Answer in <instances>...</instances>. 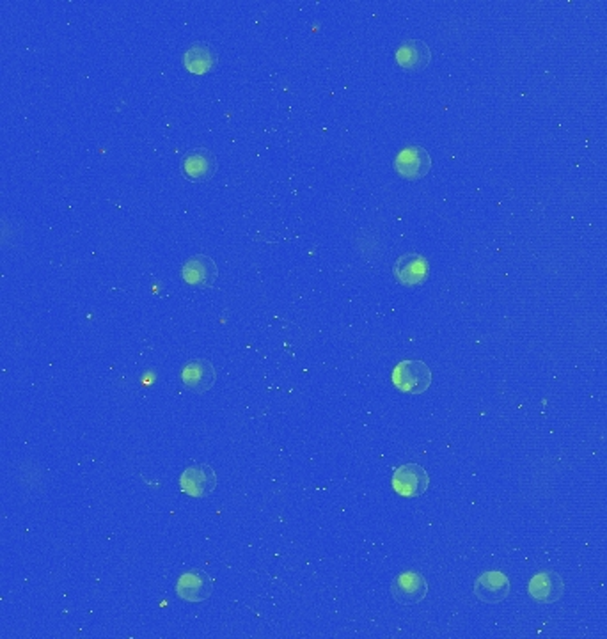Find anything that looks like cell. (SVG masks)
Masks as SVG:
<instances>
[{"label":"cell","mask_w":607,"mask_h":639,"mask_svg":"<svg viewBox=\"0 0 607 639\" xmlns=\"http://www.w3.org/2000/svg\"><path fill=\"white\" fill-rule=\"evenodd\" d=\"M528 595L538 604H554L565 595V579L554 570L538 572L528 583Z\"/></svg>","instance_id":"obj_10"},{"label":"cell","mask_w":607,"mask_h":639,"mask_svg":"<svg viewBox=\"0 0 607 639\" xmlns=\"http://www.w3.org/2000/svg\"><path fill=\"white\" fill-rule=\"evenodd\" d=\"M392 490L401 495V497H419L428 490L430 485V477L427 473V469L419 464H403L400 466L391 479Z\"/></svg>","instance_id":"obj_2"},{"label":"cell","mask_w":607,"mask_h":639,"mask_svg":"<svg viewBox=\"0 0 607 639\" xmlns=\"http://www.w3.org/2000/svg\"><path fill=\"white\" fill-rule=\"evenodd\" d=\"M217 380V372L214 365L207 359H194L185 365L181 370V382L187 389L196 394L208 393Z\"/></svg>","instance_id":"obj_11"},{"label":"cell","mask_w":607,"mask_h":639,"mask_svg":"<svg viewBox=\"0 0 607 639\" xmlns=\"http://www.w3.org/2000/svg\"><path fill=\"white\" fill-rule=\"evenodd\" d=\"M217 60H219L217 52L214 51V47H210L205 42L192 43L183 53V66L187 71H190L194 75H205V73L212 71L216 68Z\"/></svg>","instance_id":"obj_14"},{"label":"cell","mask_w":607,"mask_h":639,"mask_svg":"<svg viewBox=\"0 0 607 639\" xmlns=\"http://www.w3.org/2000/svg\"><path fill=\"white\" fill-rule=\"evenodd\" d=\"M179 488L196 499L208 497L217 488V473L210 464H194L181 473Z\"/></svg>","instance_id":"obj_4"},{"label":"cell","mask_w":607,"mask_h":639,"mask_svg":"<svg viewBox=\"0 0 607 639\" xmlns=\"http://www.w3.org/2000/svg\"><path fill=\"white\" fill-rule=\"evenodd\" d=\"M391 595L401 606H414L423 602L428 595V583L421 572L405 570L400 572L392 581Z\"/></svg>","instance_id":"obj_5"},{"label":"cell","mask_w":607,"mask_h":639,"mask_svg":"<svg viewBox=\"0 0 607 639\" xmlns=\"http://www.w3.org/2000/svg\"><path fill=\"white\" fill-rule=\"evenodd\" d=\"M432 370L427 363L405 359L392 370V384L398 391L407 394H423L432 385Z\"/></svg>","instance_id":"obj_1"},{"label":"cell","mask_w":607,"mask_h":639,"mask_svg":"<svg viewBox=\"0 0 607 639\" xmlns=\"http://www.w3.org/2000/svg\"><path fill=\"white\" fill-rule=\"evenodd\" d=\"M473 591H474V597L483 604H499L508 598V595L511 591V585H510V579L506 574L491 570V572H483L482 576L476 578Z\"/></svg>","instance_id":"obj_9"},{"label":"cell","mask_w":607,"mask_h":639,"mask_svg":"<svg viewBox=\"0 0 607 639\" xmlns=\"http://www.w3.org/2000/svg\"><path fill=\"white\" fill-rule=\"evenodd\" d=\"M392 275L401 286L407 288L419 286L428 277V262L425 256L418 253H407L394 262Z\"/></svg>","instance_id":"obj_7"},{"label":"cell","mask_w":607,"mask_h":639,"mask_svg":"<svg viewBox=\"0 0 607 639\" xmlns=\"http://www.w3.org/2000/svg\"><path fill=\"white\" fill-rule=\"evenodd\" d=\"M392 165L401 178L421 180L432 169V157L423 146H407L396 155Z\"/></svg>","instance_id":"obj_6"},{"label":"cell","mask_w":607,"mask_h":639,"mask_svg":"<svg viewBox=\"0 0 607 639\" xmlns=\"http://www.w3.org/2000/svg\"><path fill=\"white\" fill-rule=\"evenodd\" d=\"M181 171L190 181H208L217 171V159L207 148H196L181 160Z\"/></svg>","instance_id":"obj_12"},{"label":"cell","mask_w":607,"mask_h":639,"mask_svg":"<svg viewBox=\"0 0 607 639\" xmlns=\"http://www.w3.org/2000/svg\"><path fill=\"white\" fill-rule=\"evenodd\" d=\"M181 277L189 286L212 288L219 277V268L210 256L196 255L181 266Z\"/></svg>","instance_id":"obj_8"},{"label":"cell","mask_w":607,"mask_h":639,"mask_svg":"<svg viewBox=\"0 0 607 639\" xmlns=\"http://www.w3.org/2000/svg\"><path fill=\"white\" fill-rule=\"evenodd\" d=\"M432 60L430 47L421 40H407L396 51V62L409 71L425 69Z\"/></svg>","instance_id":"obj_13"},{"label":"cell","mask_w":607,"mask_h":639,"mask_svg":"<svg viewBox=\"0 0 607 639\" xmlns=\"http://www.w3.org/2000/svg\"><path fill=\"white\" fill-rule=\"evenodd\" d=\"M214 589H216V583L210 578V574H207L205 570H199V569H192V570L183 572L174 585L176 595L181 600L192 602V604L208 600L214 595Z\"/></svg>","instance_id":"obj_3"}]
</instances>
